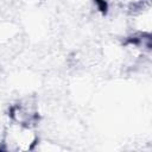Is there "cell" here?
Segmentation results:
<instances>
[{
	"label": "cell",
	"mask_w": 152,
	"mask_h": 152,
	"mask_svg": "<svg viewBox=\"0 0 152 152\" xmlns=\"http://www.w3.org/2000/svg\"><path fill=\"white\" fill-rule=\"evenodd\" d=\"M8 118L12 122L36 127L39 121V109L36 100L27 97L11 104L8 109Z\"/></svg>",
	"instance_id": "cell-2"
},
{
	"label": "cell",
	"mask_w": 152,
	"mask_h": 152,
	"mask_svg": "<svg viewBox=\"0 0 152 152\" xmlns=\"http://www.w3.org/2000/svg\"><path fill=\"white\" fill-rule=\"evenodd\" d=\"M39 137L36 127L10 121L4 128L0 150L10 152L32 151L38 146Z\"/></svg>",
	"instance_id": "cell-1"
},
{
	"label": "cell",
	"mask_w": 152,
	"mask_h": 152,
	"mask_svg": "<svg viewBox=\"0 0 152 152\" xmlns=\"http://www.w3.org/2000/svg\"><path fill=\"white\" fill-rule=\"evenodd\" d=\"M4 128H5V126H4V127H1V126H0V145H1V140H2V135H4Z\"/></svg>",
	"instance_id": "cell-3"
}]
</instances>
